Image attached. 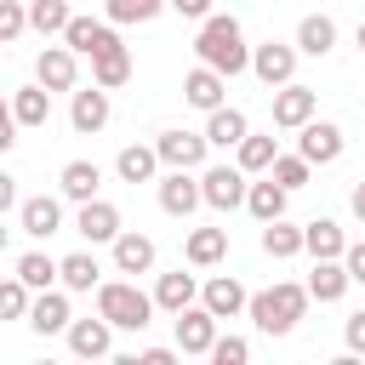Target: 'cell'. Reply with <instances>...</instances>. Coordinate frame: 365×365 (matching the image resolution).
Here are the masks:
<instances>
[{
    "label": "cell",
    "instance_id": "obj_26",
    "mask_svg": "<svg viewBox=\"0 0 365 365\" xmlns=\"http://www.w3.org/2000/svg\"><path fill=\"white\" fill-rule=\"evenodd\" d=\"M11 114H17V125H29V131H40L46 120H51V91L34 80V86H17L11 91Z\"/></svg>",
    "mask_w": 365,
    "mask_h": 365
},
{
    "label": "cell",
    "instance_id": "obj_30",
    "mask_svg": "<svg viewBox=\"0 0 365 365\" xmlns=\"http://www.w3.org/2000/svg\"><path fill=\"white\" fill-rule=\"evenodd\" d=\"M302 251H308V257H342V251H348V234H342V222H331V217H314V222L302 228Z\"/></svg>",
    "mask_w": 365,
    "mask_h": 365
},
{
    "label": "cell",
    "instance_id": "obj_24",
    "mask_svg": "<svg viewBox=\"0 0 365 365\" xmlns=\"http://www.w3.org/2000/svg\"><path fill=\"white\" fill-rule=\"evenodd\" d=\"M154 171H160V148H154V143H148V148H143V143H125V148L114 154V177H120V182H154Z\"/></svg>",
    "mask_w": 365,
    "mask_h": 365
},
{
    "label": "cell",
    "instance_id": "obj_34",
    "mask_svg": "<svg viewBox=\"0 0 365 365\" xmlns=\"http://www.w3.org/2000/svg\"><path fill=\"white\" fill-rule=\"evenodd\" d=\"M17 279H23L29 291H51V285H57V257H46V251H23V257H17Z\"/></svg>",
    "mask_w": 365,
    "mask_h": 365
},
{
    "label": "cell",
    "instance_id": "obj_14",
    "mask_svg": "<svg viewBox=\"0 0 365 365\" xmlns=\"http://www.w3.org/2000/svg\"><path fill=\"white\" fill-rule=\"evenodd\" d=\"M17 222H23V234L51 240L63 228V200L57 194H29V200H17Z\"/></svg>",
    "mask_w": 365,
    "mask_h": 365
},
{
    "label": "cell",
    "instance_id": "obj_28",
    "mask_svg": "<svg viewBox=\"0 0 365 365\" xmlns=\"http://www.w3.org/2000/svg\"><path fill=\"white\" fill-rule=\"evenodd\" d=\"M285 200H291V188H279L268 171H262V182H251V188H245V211H251L257 222H274V217H285Z\"/></svg>",
    "mask_w": 365,
    "mask_h": 365
},
{
    "label": "cell",
    "instance_id": "obj_10",
    "mask_svg": "<svg viewBox=\"0 0 365 365\" xmlns=\"http://www.w3.org/2000/svg\"><path fill=\"white\" fill-rule=\"evenodd\" d=\"M63 46H68V51H80V57H103V51H114V46H120V34H114V23H97V17H68Z\"/></svg>",
    "mask_w": 365,
    "mask_h": 365
},
{
    "label": "cell",
    "instance_id": "obj_48",
    "mask_svg": "<svg viewBox=\"0 0 365 365\" xmlns=\"http://www.w3.org/2000/svg\"><path fill=\"white\" fill-rule=\"evenodd\" d=\"M348 205H354V217L365 222V182H354V194H348Z\"/></svg>",
    "mask_w": 365,
    "mask_h": 365
},
{
    "label": "cell",
    "instance_id": "obj_35",
    "mask_svg": "<svg viewBox=\"0 0 365 365\" xmlns=\"http://www.w3.org/2000/svg\"><path fill=\"white\" fill-rule=\"evenodd\" d=\"M68 17H74V11H68V0H29V29H34V34H46V40H51V34H63V29H68Z\"/></svg>",
    "mask_w": 365,
    "mask_h": 365
},
{
    "label": "cell",
    "instance_id": "obj_29",
    "mask_svg": "<svg viewBox=\"0 0 365 365\" xmlns=\"http://www.w3.org/2000/svg\"><path fill=\"white\" fill-rule=\"evenodd\" d=\"M331 46H336V23H331L325 11H308V17L297 23V51H302V57H325Z\"/></svg>",
    "mask_w": 365,
    "mask_h": 365
},
{
    "label": "cell",
    "instance_id": "obj_27",
    "mask_svg": "<svg viewBox=\"0 0 365 365\" xmlns=\"http://www.w3.org/2000/svg\"><path fill=\"white\" fill-rule=\"evenodd\" d=\"M245 131H251V120H245L240 108H228V103L205 114V143H211V148H240Z\"/></svg>",
    "mask_w": 365,
    "mask_h": 365
},
{
    "label": "cell",
    "instance_id": "obj_7",
    "mask_svg": "<svg viewBox=\"0 0 365 365\" xmlns=\"http://www.w3.org/2000/svg\"><path fill=\"white\" fill-rule=\"evenodd\" d=\"M34 80H40L46 91H74V80H80V51H68V46H40Z\"/></svg>",
    "mask_w": 365,
    "mask_h": 365
},
{
    "label": "cell",
    "instance_id": "obj_4",
    "mask_svg": "<svg viewBox=\"0 0 365 365\" xmlns=\"http://www.w3.org/2000/svg\"><path fill=\"white\" fill-rule=\"evenodd\" d=\"M342 148H348V137H342L336 120H308V125H297V154H302L308 165H331V160H342Z\"/></svg>",
    "mask_w": 365,
    "mask_h": 365
},
{
    "label": "cell",
    "instance_id": "obj_8",
    "mask_svg": "<svg viewBox=\"0 0 365 365\" xmlns=\"http://www.w3.org/2000/svg\"><path fill=\"white\" fill-rule=\"evenodd\" d=\"M314 114H319V97H314L308 86H297V80L274 86V125H279V131H297V125H308Z\"/></svg>",
    "mask_w": 365,
    "mask_h": 365
},
{
    "label": "cell",
    "instance_id": "obj_43",
    "mask_svg": "<svg viewBox=\"0 0 365 365\" xmlns=\"http://www.w3.org/2000/svg\"><path fill=\"white\" fill-rule=\"evenodd\" d=\"M342 262H348V279H354V285H365V240H354V245L342 251Z\"/></svg>",
    "mask_w": 365,
    "mask_h": 365
},
{
    "label": "cell",
    "instance_id": "obj_50",
    "mask_svg": "<svg viewBox=\"0 0 365 365\" xmlns=\"http://www.w3.org/2000/svg\"><path fill=\"white\" fill-rule=\"evenodd\" d=\"M0 251H6V228H0Z\"/></svg>",
    "mask_w": 365,
    "mask_h": 365
},
{
    "label": "cell",
    "instance_id": "obj_23",
    "mask_svg": "<svg viewBox=\"0 0 365 365\" xmlns=\"http://www.w3.org/2000/svg\"><path fill=\"white\" fill-rule=\"evenodd\" d=\"M188 302H200V279H194V274L171 268V274H160V279H154V308H165V314H182Z\"/></svg>",
    "mask_w": 365,
    "mask_h": 365
},
{
    "label": "cell",
    "instance_id": "obj_15",
    "mask_svg": "<svg viewBox=\"0 0 365 365\" xmlns=\"http://www.w3.org/2000/svg\"><path fill=\"white\" fill-rule=\"evenodd\" d=\"M108 114H114V108H108V91H103L97 80H91L86 91H74V103H68V125H74L80 137L103 131V125H108Z\"/></svg>",
    "mask_w": 365,
    "mask_h": 365
},
{
    "label": "cell",
    "instance_id": "obj_16",
    "mask_svg": "<svg viewBox=\"0 0 365 365\" xmlns=\"http://www.w3.org/2000/svg\"><path fill=\"white\" fill-rule=\"evenodd\" d=\"M200 302L217 314V319H234V314H245V302H251V291L234 279V274H217V279H205L200 285Z\"/></svg>",
    "mask_w": 365,
    "mask_h": 365
},
{
    "label": "cell",
    "instance_id": "obj_20",
    "mask_svg": "<svg viewBox=\"0 0 365 365\" xmlns=\"http://www.w3.org/2000/svg\"><path fill=\"white\" fill-rule=\"evenodd\" d=\"M68 348L80 354V359H103L108 348H114V325L97 314V319H68Z\"/></svg>",
    "mask_w": 365,
    "mask_h": 365
},
{
    "label": "cell",
    "instance_id": "obj_17",
    "mask_svg": "<svg viewBox=\"0 0 365 365\" xmlns=\"http://www.w3.org/2000/svg\"><path fill=\"white\" fill-rule=\"evenodd\" d=\"M74 228H80V240H91V245H114V234H120V211H114L108 200H86L80 217H74Z\"/></svg>",
    "mask_w": 365,
    "mask_h": 365
},
{
    "label": "cell",
    "instance_id": "obj_3",
    "mask_svg": "<svg viewBox=\"0 0 365 365\" xmlns=\"http://www.w3.org/2000/svg\"><path fill=\"white\" fill-rule=\"evenodd\" d=\"M97 314L114 331H148L154 319V291H137V279H103L97 285Z\"/></svg>",
    "mask_w": 365,
    "mask_h": 365
},
{
    "label": "cell",
    "instance_id": "obj_45",
    "mask_svg": "<svg viewBox=\"0 0 365 365\" xmlns=\"http://www.w3.org/2000/svg\"><path fill=\"white\" fill-rule=\"evenodd\" d=\"M17 143V114H11V103H0V154Z\"/></svg>",
    "mask_w": 365,
    "mask_h": 365
},
{
    "label": "cell",
    "instance_id": "obj_40",
    "mask_svg": "<svg viewBox=\"0 0 365 365\" xmlns=\"http://www.w3.org/2000/svg\"><path fill=\"white\" fill-rule=\"evenodd\" d=\"M23 29H29V6H17V0H0V46H11Z\"/></svg>",
    "mask_w": 365,
    "mask_h": 365
},
{
    "label": "cell",
    "instance_id": "obj_38",
    "mask_svg": "<svg viewBox=\"0 0 365 365\" xmlns=\"http://www.w3.org/2000/svg\"><path fill=\"white\" fill-rule=\"evenodd\" d=\"M268 177H274L279 188H302V182L314 177V165H308L302 154H274V165H268Z\"/></svg>",
    "mask_w": 365,
    "mask_h": 365
},
{
    "label": "cell",
    "instance_id": "obj_13",
    "mask_svg": "<svg viewBox=\"0 0 365 365\" xmlns=\"http://www.w3.org/2000/svg\"><path fill=\"white\" fill-rule=\"evenodd\" d=\"M211 342H217V314L205 302H188L177 314V348L182 354H211Z\"/></svg>",
    "mask_w": 365,
    "mask_h": 365
},
{
    "label": "cell",
    "instance_id": "obj_5",
    "mask_svg": "<svg viewBox=\"0 0 365 365\" xmlns=\"http://www.w3.org/2000/svg\"><path fill=\"white\" fill-rule=\"evenodd\" d=\"M245 171L240 165H205L200 171V194H205V205L211 211H234V205H245Z\"/></svg>",
    "mask_w": 365,
    "mask_h": 365
},
{
    "label": "cell",
    "instance_id": "obj_1",
    "mask_svg": "<svg viewBox=\"0 0 365 365\" xmlns=\"http://www.w3.org/2000/svg\"><path fill=\"white\" fill-rule=\"evenodd\" d=\"M194 51H200V63H211L217 74H245L251 68V46H245V29H240V17H222V11H211L205 23H200V34H194Z\"/></svg>",
    "mask_w": 365,
    "mask_h": 365
},
{
    "label": "cell",
    "instance_id": "obj_18",
    "mask_svg": "<svg viewBox=\"0 0 365 365\" xmlns=\"http://www.w3.org/2000/svg\"><path fill=\"white\" fill-rule=\"evenodd\" d=\"M348 285L354 279H348V262L342 257H314V274H308V297L314 302H342Z\"/></svg>",
    "mask_w": 365,
    "mask_h": 365
},
{
    "label": "cell",
    "instance_id": "obj_37",
    "mask_svg": "<svg viewBox=\"0 0 365 365\" xmlns=\"http://www.w3.org/2000/svg\"><path fill=\"white\" fill-rule=\"evenodd\" d=\"M108 23H154L165 11V0H103Z\"/></svg>",
    "mask_w": 365,
    "mask_h": 365
},
{
    "label": "cell",
    "instance_id": "obj_46",
    "mask_svg": "<svg viewBox=\"0 0 365 365\" xmlns=\"http://www.w3.org/2000/svg\"><path fill=\"white\" fill-rule=\"evenodd\" d=\"M177 354H182V348H143L137 359H143V365H171ZM137 359H131V365H137Z\"/></svg>",
    "mask_w": 365,
    "mask_h": 365
},
{
    "label": "cell",
    "instance_id": "obj_19",
    "mask_svg": "<svg viewBox=\"0 0 365 365\" xmlns=\"http://www.w3.org/2000/svg\"><path fill=\"white\" fill-rule=\"evenodd\" d=\"M68 297L51 285V291H34V302H29V325L40 331V336H57V331H68Z\"/></svg>",
    "mask_w": 365,
    "mask_h": 365
},
{
    "label": "cell",
    "instance_id": "obj_21",
    "mask_svg": "<svg viewBox=\"0 0 365 365\" xmlns=\"http://www.w3.org/2000/svg\"><path fill=\"white\" fill-rule=\"evenodd\" d=\"M57 188H63V200L86 205V200H97V188H103V165H97V160H68L63 177H57Z\"/></svg>",
    "mask_w": 365,
    "mask_h": 365
},
{
    "label": "cell",
    "instance_id": "obj_44",
    "mask_svg": "<svg viewBox=\"0 0 365 365\" xmlns=\"http://www.w3.org/2000/svg\"><path fill=\"white\" fill-rule=\"evenodd\" d=\"M165 6H171L177 17H194V23H205V17H211V0H165Z\"/></svg>",
    "mask_w": 365,
    "mask_h": 365
},
{
    "label": "cell",
    "instance_id": "obj_31",
    "mask_svg": "<svg viewBox=\"0 0 365 365\" xmlns=\"http://www.w3.org/2000/svg\"><path fill=\"white\" fill-rule=\"evenodd\" d=\"M57 285H63V291H97V285H103V268H97V257H91V251H74V257H63V262H57Z\"/></svg>",
    "mask_w": 365,
    "mask_h": 365
},
{
    "label": "cell",
    "instance_id": "obj_47",
    "mask_svg": "<svg viewBox=\"0 0 365 365\" xmlns=\"http://www.w3.org/2000/svg\"><path fill=\"white\" fill-rule=\"evenodd\" d=\"M11 205H17V177H11V171H0V217H6Z\"/></svg>",
    "mask_w": 365,
    "mask_h": 365
},
{
    "label": "cell",
    "instance_id": "obj_41",
    "mask_svg": "<svg viewBox=\"0 0 365 365\" xmlns=\"http://www.w3.org/2000/svg\"><path fill=\"white\" fill-rule=\"evenodd\" d=\"M211 359H217V365H245V359H251V342H245V336H217V342H211Z\"/></svg>",
    "mask_w": 365,
    "mask_h": 365
},
{
    "label": "cell",
    "instance_id": "obj_2",
    "mask_svg": "<svg viewBox=\"0 0 365 365\" xmlns=\"http://www.w3.org/2000/svg\"><path fill=\"white\" fill-rule=\"evenodd\" d=\"M308 285H297V279H279V285H268V291H257L251 302H245V314L257 319V331L262 336H285V331H297V319L308 314Z\"/></svg>",
    "mask_w": 365,
    "mask_h": 365
},
{
    "label": "cell",
    "instance_id": "obj_11",
    "mask_svg": "<svg viewBox=\"0 0 365 365\" xmlns=\"http://www.w3.org/2000/svg\"><path fill=\"white\" fill-rule=\"evenodd\" d=\"M222 97H228V74H217L211 63H200V68L182 74V103H188V108L211 114V108H222Z\"/></svg>",
    "mask_w": 365,
    "mask_h": 365
},
{
    "label": "cell",
    "instance_id": "obj_49",
    "mask_svg": "<svg viewBox=\"0 0 365 365\" xmlns=\"http://www.w3.org/2000/svg\"><path fill=\"white\" fill-rule=\"evenodd\" d=\"M354 40H359V51H365V23H359V29H354Z\"/></svg>",
    "mask_w": 365,
    "mask_h": 365
},
{
    "label": "cell",
    "instance_id": "obj_9",
    "mask_svg": "<svg viewBox=\"0 0 365 365\" xmlns=\"http://www.w3.org/2000/svg\"><path fill=\"white\" fill-rule=\"evenodd\" d=\"M154 148H160V165H177V171H200L205 165V131H160L154 137Z\"/></svg>",
    "mask_w": 365,
    "mask_h": 365
},
{
    "label": "cell",
    "instance_id": "obj_36",
    "mask_svg": "<svg viewBox=\"0 0 365 365\" xmlns=\"http://www.w3.org/2000/svg\"><path fill=\"white\" fill-rule=\"evenodd\" d=\"M262 251H268V257H297V251H302V228H291L285 217L262 222Z\"/></svg>",
    "mask_w": 365,
    "mask_h": 365
},
{
    "label": "cell",
    "instance_id": "obj_22",
    "mask_svg": "<svg viewBox=\"0 0 365 365\" xmlns=\"http://www.w3.org/2000/svg\"><path fill=\"white\" fill-rule=\"evenodd\" d=\"M114 268L120 274H148L154 268V240L137 234V228H120L114 234Z\"/></svg>",
    "mask_w": 365,
    "mask_h": 365
},
{
    "label": "cell",
    "instance_id": "obj_12",
    "mask_svg": "<svg viewBox=\"0 0 365 365\" xmlns=\"http://www.w3.org/2000/svg\"><path fill=\"white\" fill-rule=\"evenodd\" d=\"M194 205H205V194H200V177L171 165V171L160 177V211H165V217H194Z\"/></svg>",
    "mask_w": 365,
    "mask_h": 365
},
{
    "label": "cell",
    "instance_id": "obj_42",
    "mask_svg": "<svg viewBox=\"0 0 365 365\" xmlns=\"http://www.w3.org/2000/svg\"><path fill=\"white\" fill-rule=\"evenodd\" d=\"M342 342H348V354H365V308L342 319Z\"/></svg>",
    "mask_w": 365,
    "mask_h": 365
},
{
    "label": "cell",
    "instance_id": "obj_6",
    "mask_svg": "<svg viewBox=\"0 0 365 365\" xmlns=\"http://www.w3.org/2000/svg\"><path fill=\"white\" fill-rule=\"evenodd\" d=\"M251 74L274 91V86H285V80H297V46H279V40H262V46H251Z\"/></svg>",
    "mask_w": 365,
    "mask_h": 365
},
{
    "label": "cell",
    "instance_id": "obj_25",
    "mask_svg": "<svg viewBox=\"0 0 365 365\" xmlns=\"http://www.w3.org/2000/svg\"><path fill=\"white\" fill-rule=\"evenodd\" d=\"M182 257H188L194 268H217V262L228 257V228H188Z\"/></svg>",
    "mask_w": 365,
    "mask_h": 365
},
{
    "label": "cell",
    "instance_id": "obj_32",
    "mask_svg": "<svg viewBox=\"0 0 365 365\" xmlns=\"http://www.w3.org/2000/svg\"><path fill=\"white\" fill-rule=\"evenodd\" d=\"M274 154H279V143H274V137L245 131V137H240V148H234V165H240L245 177H262V171L274 165Z\"/></svg>",
    "mask_w": 365,
    "mask_h": 365
},
{
    "label": "cell",
    "instance_id": "obj_39",
    "mask_svg": "<svg viewBox=\"0 0 365 365\" xmlns=\"http://www.w3.org/2000/svg\"><path fill=\"white\" fill-rule=\"evenodd\" d=\"M29 302H34V291L11 274V279H0V319H29Z\"/></svg>",
    "mask_w": 365,
    "mask_h": 365
},
{
    "label": "cell",
    "instance_id": "obj_33",
    "mask_svg": "<svg viewBox=\"0 0 365 365\" xmlns=\"http://www.w3.org/2000/svg\"><path fill=\"white\" fill-rule=\"evenodd\" d=\"M91 80H97L103 91H120V86L131 80V51H125V46H114V51L91 57Z\"/></svg>",
    "mask_w": 365,
    "mask_h": 365
}]
</instances>
